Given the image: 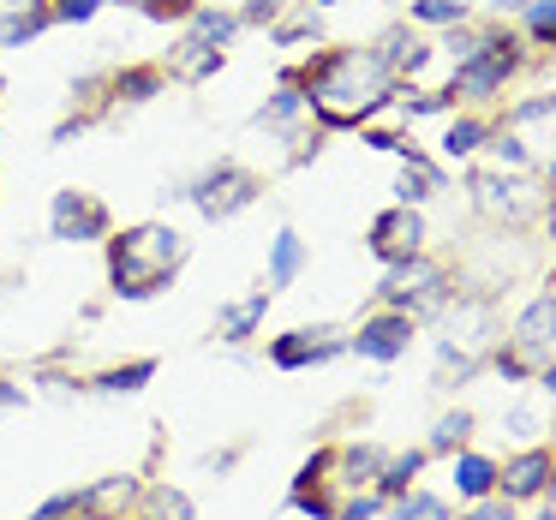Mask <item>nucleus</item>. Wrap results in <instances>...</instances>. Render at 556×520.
<instances>
[{
	"label": "nucleus",
	"instance_id": "f257e3e1",
	"mask_svg": "<svg viewBox=\"0 0 556 520\" xmlns=\"http://www.w3.org/2000/svg\"><path fill=\"white\" fill-rule=\"evenodd\" d=\"M293 85L305 90V109L329 132H353V126L365 132L395 102V78L383 73L377 49H324L293 73Z\"/></svg>",
	"mask_w": 556,
	"mask_h": 520
},
{
	"label": "nucleus",
	"instance_id": "f03ea898",
	"mask_svg": "<svg viewBox=\"0 0 556 520\" xmlns=\"http://www.w3.org/2000/svg\"><path fill=\"white\" fill-rule=\"evenodd\" d=\"M186 264V233L168 221H138V228L109 233V281L121 300H150L174 281Z\"/></svg>",
	"mask_w": 556,
	"mask_h": 520
},
{
	"label": "nucleus",
	"instance_id": "7ed1b4c3",
	"mask_svg": "<svg viewBox=\"0 0 556 520\" xmlns=\"http://www.w3.org/2000/svg\"><path fill=\"white\" fill-rule=\"evenodd\" d=\"M491 365L508 377V383H539L556 365V293H539L527 312L515 317V335L508 347L491 353Z\"/></svg>",
	"mask_w": 556,
	"mask_h": 520
},
{
	"label": "nucleus",
	"instance_id": "20e7f679",
	"mask_svg": "<svg viewBox=\"0 0 556 520\" xmlns=\"http://www.w3.org/2000/svg\"><path fill=\"white\" fill-rule=\"evenodd\" d=\"M520 66V42L508 37V30H484L479 54H467V61H455V78H448V97L455 102H491L496 90L515 78Z\"/></svg>",
	"mask_w": 556,
	"mask_h": 520
},
{
	"label": "nucleus",
	"instance_id": "39448f33",
	"mask_svg": "<svg viewBox=\"0 0 556 520\" xmlns=\"http://www.w3.org/2000/svg\"><path fill=\"white\" fill-rule=\"evenodd\" d=\"M377 300H383L389 312H407L413 324H419V312H443V305H448V276H443L437 257L413 252V257H401V264H389Z\"/></svg>",
	"mask_w": 556,
	"mask_h": 520
},
{
	"label": "nucleus",
	"instance_id": "423d86ee",
	"mask_svg": "<svg viewBox=\"0 0 556 520\" xmlns=\"http://www.w3.org/2000/svg\"><path fill=\"white\" fill-rule=\"evenodd\" d=\"M472 192V210L491 221H508V228H527V221L544 216V186L539 180H520V174H503V168H479L467 180Z\"/></svg>",
	"mask_w": 556,
	"mask_h": 520
},
{
	"label": "nucleus",
	"instance_id": "0eeeda50",
	"mask_svg": "<svg viewBox=\"0 0 556 520\" xmlns=\"http://www.w3.org/2000/svg\"><path fill=\"white\" fill-rule=\"evenodd\" d=\"M257 192H264V180H257L252 168H240V162H216L210 174H198V180L186 186V198H192V210L204 221H228V216H240V210H252Z\"/></svg>",
	"mask_w": 556,
	"mask_h": 520
},
{
	"label": "nucleus",
	"instance_id": "6e6552de",
	"mask_svg": "<svg viewBox=\"0 0 556 520\" xmlns=\"http://www.w3.org/2000/svg\"><path fill=\"white\" fill-rule=\"evenodd\" d=\"M49 233H54V240H66V245H90V240H109V233H114V216H109V204H102L97 192L66 186V192H54Z\"/></svg>",
	"mask_w": 556,
	"mask_h": 520
},
{
	"label": "nucleus",
	"instance_id": "1a4fd4ad",
	"mask_svg": "<svg viewBox=\"0 0 556 520\" xmlns=\"http://www.w3.org/2000/svg\"><path fill=\"white\" fill-rule=\"evenodd\" d=\"M348 347L359 353V359H377V365L401 359V353L413 347V317L407 312H389V305H383V312H371L359 329H353Z\"/></svg>",
	"mask_w": 556,
	"mask_h": 520
},
{
	"label": "nucleus",
	"instance_id": "9d476101",
	"mask_svg": "<svg viewBox=\"0 0 556 520\" xmlns=\"http://www.w3.org/2000/svg\"><path fill=\"white\" fill-rule=\"evenodd\" d=\"M336 353H348V335H341V329H288V335L269 341V365H276V371L329 365Z\"/></svg>",
	"mask_w": 556,
	"mask_h": 520
},
{
	"label": "nucleus",
	"instance_id": "9b49d317",
	"mask_svg": "<svg viewBox=\"0 0 556 520\" xmlns=\"http://www.w3.org/2000/svg\"><path fill=\"white\" fill-rule=\"evenodd\" d=\"M371 252L383 257V264H401V257L425 252V216L413 204L383 210V216L371 221Z\"/></svg>",
	"mask_w": 556,
	"mask_h": 520
},
{
	"label": "nucleus",
	"instance_id": "f8f14e48",
	"mask_svg": "<svg viewBox=\"0 0 556 520\" xmlns=\"http://www.w3.org/2000/svg\"><path fill=\"white\" fill-rule=\"evenodd\" d=\"M551 472H556V455H551V448H520L508 467H496V479H503V496H508V503H520V496H544Z\"/></svg>",
	"mask_w": 556,
	"mask_h": 520
},
{
	"label": "nucleus",
	"instance_id": "ddd939ff",
	"mask_svg": "<svg viewBox=\"0 0 556 520\" xmlns=\"http://www.w3.org/2000/svg\"><path fill=\"white\" fill-rule=\"evenodd\" d=\"M377 61H383V73L401 85V78H419V73H425V61H431V42H425L419 30L395 25V30H383V42H377Z\"/></svg>",
	"mask_w": 556,
	"mask_h": 520
},
{
	"label": "nucleus",
	"instance_id": "4468645a",
	"mask_svg": "<svg viewBox=\"0 0 556 520\" xmlns=\"http://www.w3.org/2000/svg\"><path fill=\"white\" fill-rule=\"evenodd\" d=\"M222 66H228V54H222L216 42L186 37L180 49H168V73H162V78H180V85H204V78H216Z\"/></svg>",
	"mask_w": 556,
	"mask_h": 520
},
{
	"label": "nucleus",
	"instance_id": "2eb2a0df",
	"mask_svg": "<svg viewBox=\"0 0 556 520\" xmlns=\"http://www.w3.org/2000/svg\"><path fill=\"white\" fill-rule=\"evenodd\" d=\"M138 496H144V491H138L132 472H114V479L97 484V491H78V515H85V520H109V515H126Z\"/></svg>",
	"mask_w": 556,
	"mask_h": 520
},
{
	"label": "nucleus",
	"instance_id": "dca6fc26",
	"mask_svg": "<svg viewBox=\"0 0 556 520\" xmlns=\"http://www.w3.org/2000/svg\"><path fill=\"white\" fill-rule=\"evenodd\" d=\"M269 300H276V293L257 288V293H245V300L222 305V312H216V335L222 341H252L257 324H264V312H269Z\"/></svg>",
	"mask_w": 556,
	"mask_h": 520
},
{
	"label": "nucleus",
	"instance_id": "f3484780",
	"mask_svg": "<svg viewBox=\"0 0 556 520\" xmlns=\"http://www.w3.org/2000/svg\"><path fill=\"white\" fill-rule=\"evenodd\" d=\"M102 90H109L114 109H121V102H126V109H138V102H150L162 90V66H121V73H109V85H102Z\"/></svg>",
	"mask_w": 556,
	"mask_h": 520
},
{
	"label": "nucleus",
	"instance_id": "a211bd4d",
	"mask_svg": "<svg viewBox=\"0 0 556 520\" xmlns=\"http://www.w3.org/2000/svg\"><path fill=\"white\" fill-rule=\"evenodd\" d=\"M401 162H407V168H401V186H395V192H401V204H413V210H419L425 198H437V192H443V168H437L431 156L407 150Z\"/></svg>",
	"mask_w": 556,
	"mask_h": 520
},
{
	"label": "nucleus",
	"instance_id": "6ab92c4d",
	"mask_svg": "<svg viewBox=\"0 0 556 520\" xmlns=\"http://www.w3.org/2000/svg\"><path fill=\"white\" fill-rule=\"evenodd\" d=\"M300 269H305V240L293 228H281L276 240H269V293L293 288V281H300Z\"/></svg>",
	"mask_w": 556,
	"mask_h": 520
},
{
	"label": "nucleus",
	"instance_id": "aec40b11",
	"mask_svg": "<svg viewBox=\"0 0 556 520\" xmlns=\"http://www.w3.org/2000/svg\"><path fill=\"white\" fill-rule=\"evenodd\" d=\"M300 114H305V90L293 85V78H281V90L257 109V126H269V132H293L300 126Z\"/></svg>",
	"mask_w": 556,
	"mask_h": 520
},
{
	"label": "nucleus",
	"instance_id": "412c9836",
	"mask_svg": "<svg viewBox=\"0 0 556 520\" xmlns=\"http://www.w3.org/2000/svg\"><path fill=\"white\" fill-rule=\"evenodd\" d=\"M455 491L467 496V503L491 496V491H496V460H491V455H460V460H455Z\"/></svg>",
	"mask_w": 556,
	"mask_h": 520
},
{
	"label": "nucleus",
	"instance_id": "4be33fe9",
	"mask_svg": "<svg viewBox=\"0 0 556 520\" xmlns=\"http://www.w3.org/2000/svg\"><path fill=\"white\" fill-rule=\"evenodd\" d=\"M472 371H479V353L460 341H437V389H460Z\"/></svg>",
	"mask_w": 556,
	"mask_h": 520
},
{
	"label": "nucleus",
	"instance_id": "5701e85b",
	"mask_svg": "<svg viewBox=\"0 0 556 520\" xmlns=\"http://www.w3.org/2000/svg\"><path fill=\"white\" fill-rule=\"evenodd\" d=\"M419 467H425V448H407V455L383 460V472H377V496H383V503H395L401 491H413V479H419Z\"/></svg>",
	"mask_w": 556,
	"mask_h": 520
},
{
	"label": "nucleus",
	"instance_id": "b1692460",
	"mask_svg": "<svg viewBox=\"0 0 556 520\" xmlns=\"http://www.w3.org/2000/svg\"><path fill=\"white\" fill-rule=\"evenodd\" d=\"M186 25H192L198 42H216V49H228V42L240 37V18H233V13H216V7H192V18H186Z\"/></svg>",
	"mask_w": 556,
	"mask_h": 520
},
{
	"label": "nucleus",
	"instance_id": "393cba45",
	"mask_svg": "<svg viewBox=\"0 0 556 520\" xmlns=\"http://www.w3.org/2000/svg\"><path fill=\"white\" fill-rule=\"evenodd\" d=\"M484 138H491V121H472V114H460V121H448V132H443V156L460 162V156H472Z\"/></svg>",
	"mask_w": 556,
	"mask_h": 520
},
{
	"label": "nucleus",
	"instance_id": "a878e982",
	"mask_svg": "<svg viewBox=\"0 0 556 520\" xmlns=\"http://www.w3.org/2000/svg\"><path fill=\"white\" fill-rule=\"evenodd\" d=\"M150 377H156V359H132V365H114V371H102L90 389H102V395H132V389H144Z\"/></svg>",
	"mask_w": 556,
	"mask_h": 520
},
{
	"label": "nucleus",
	"instance_id": "bb28decb",
	"mask_svg": "<svg viewBox=\"0 0 556 520\" xmlns=\"http://www.w3.org/2000/svg\"><path fill=\"white\" fill-rule=\"evenodd\" d=\"M389 520H448V503H443V496H431V491H401Z\"/></svg>",
	"mask_w": 556,
	"mask_h": 520
},
{
	"label": "nucleus",
	"instance_id": "cd10ccee",
	"mask_svg": "<svg viewBox=\"0 0 556 520\" xmlns=\"http://www.w3.org/2000/svg\"><path fill=\"white\" fill-rule=\"evenodd\" d=\"M413 18H419V25H467L472 18V7L467 0H413Z\"/></svg>",
	"mask_w": 556,
	"mask_h": 520
},
{
	"label": "nucleus",
	"instance_id": "c85d7f7f",
	"mask_svg": "<svg viewBox=\"0 0 556 520\" xmlns=\"http://www.w3.org/2000/svg\"><path fill=\"white\" fill-rule=\"evenodd\" d=\"M467 431H472V413H443L437 419V431H431V455H455L460 443H467Z\"/></svg>",
	"mask_w": 556,
	"mask_h": 520
},
{
	"label": "nucleus",
	"instance_id": "c756f323",
	"mask_svg": "<svg viewBox=\"0 0 556 520\" xmlns=\"http://www.w3.org/2000/svg\"><path fill=\"white\" fill-rule=\"evenodd\" d=\"M520 13H527V37L539 42V49H551L556 42V0H527Z\"/></svg>",
	"mask_w": 556,
	"mask_h": 520
},
{
	"label": "nucleus",
	"instance_id": "7c9ffc66",
	"mask_svg": "<svg viewBox=\"0 0 556 520\" xmlns=\"http://www.w3.org/2000/svg\"><path fill=\"white\" fill-rule=\"evenodd\" d=\"M150 520H192V503H186V491H168V484H156V491L144 496Z\"/></svg>",
	"mask_w": 556,
	"mask_h": 520
},
{
	"label": "nucleus",
	"instance_id": "2f4dec72",
	"mask_svg": "<svg viewBox=\"0 0 556 520\" xmlns=\"http://www.w3.org/2000/svg\"><path fill=\"white\" fill-rule=\"evenodd\" d=\"M132 7H138L144 18H156V25H186L198 0H132Z\"/></svg>",
	"mask_w": 556,
	"mask_h": 520
},
{
	"label": "nucleus",
	"instance_id": "473e14b6",
	"mask_svg": "<svg viewBox=\"0 0 556 520\" xmlns=\"http://www.w3.org/2000/svg\"><path fill=\"white\" fill-rule=\"evenodd\" d=\"M49 13L54 25H85V18L102 13V0H49Z\"/></svg>",
	"mask_w": 556,
	"mask_h": 520
},
{
	"label": "nucleus",
	"instance_id": "72a5a7b5",
	"mask_svg": "<svg viewBox=\"0 0 556 520\" xmlns=\"http://www.w3.org/2000/svg\"><path fill=\"white\" fill-rule=\"evenodd\" d=\"M377 515H383V496H371V491L348 496V503L336 508V520H377Z\"/></svg>",
	"mask_w": 556,
	"mask_h": 520
},
{
	"label": "nucleus",
	"instance_id": "f704fd0d",
	"mask_svg": "<svg viewBox=\"0 0 556 520\" xmlns=\"http://www.w3.org/2000/svg\"><path fill=\"white\" fill-rule=\"evenodd\" d=\"M460 520H515V503H508V496H479V503H472L467 508V515H460Z\"/></svg>",
	"mask_w": 556,
	"mask_h": 520
},
{
	"label": "nucleus",
	"instance_id": "c9c22d12",
	"mask_svg": "<svg viewBox=\"0 0 556 520\" xmlns=\"http://www.w3.org/2000/svg\"><path fill=\"white\" fill-rule=\"evenodd\" d=\"M305 37H317V13H300V18H288V25L276 30L281 49H288V42H305Z\"/></svg>",
	"mask_w": 556,
	"mask_h": 520
},
{
	"label": "nucleus",
	"instance_id": "e433bc0d",
	"mask_svg": "<svg viewBox=\"0 0 556 520\" xmlns=\"http://www.w3.org/2000/svg\"><path fill=\"white\" fill-rule=\"evenodd\" d=\"M515 126H539V121H551V97H532V102H520L515 114H508Z\"/></svg>",
	"mask_w": 556,
	"mask_h": 520
},
{
	"label": "nucleus",
	"instance_id": "4c0bfd02",
	"mask_svg": "<svg viewBox=\"0 0 556 520\" xmlns=\"http://www.w3.org/2000/svg\"><path fill=\"white\" fill-rule=\"evenodd\" d=\"M240 25H269V18H281V0H252L245 13H233Z\"/></svg>",
	"mask_w": 556,
	"mask_h": 520
},
{
	"label": "nucleus",
	"instance_id": "58836bf2",
	"mask_svg": "<svg viewBox=\"0 0 556 520\" xmlns=\"http://www.w3.org/2000/svg\"><path fill=\"white\" fill-rule=\"evenodd\" d=\"M365 144H371V150H395V156H407L413 138H401V132H365Z\"/></svg>",
	"mask_w": 556,
	"mask_h": 520
},
{
	"label": "nucleus",
	"instance_id": "ea45409f",
	"mask_svg": "<svg viewBox=\"0 0 556 520\" xmlns=\"http://www.w3.org/2000/svg\"><path fill=\"white\" fill-rule=\"evenodd\" d=\"M508 431H515V436H532V431H539V413H532V407H515V413H508Z\"/></svg>",
	"mask_w": 556,
	"mask_h": 520
},
{
	"label": "nucleus",
	"instance_id": "a19ab883",
	"mask_svg": "<svg viewBox=\"0 0 556 520\" xmlns=\"http://www.w3.org/2000/svg\"><path fill=\"white\" fill-rule=\"evenodd\" d=\"M13 407H25V389H18V383H7V377H0V413H13Z\"/></svg>",
	"mask_w": 556,
	"mask_h": 520
},
{
	"label": "nucleus",
	"instance_id": "79ce46f5",
	"mask_svg": "<svg viewBox=\"0 0 556 520\" xmlns=\"http://www.w3.org/2000/svg\"><path fill=\"white\" fill-rule=\"evenodd\" d=\"M520 7H527V0H496V13H520Z\"/></svg>",
	"mask_w": 556,
	"mask_h": 520
},
{
	"label": "nucleus",
	"instance_id": "37998d69",
	"mask_svg": "<svg viewBox=\"0 0 556 520\" xmlns=\"http://www.w3.org/2000/svg\"><path fill=\"white\" fill-rule=\"evenodd\" d=\"M539 520H556V508H544V515H539Z\"/></svg>",
	"mask_w": 556,
	"mask_h": 520
},
{
	"label": "nucleus",
	"instance_id": "c03bdc74",
	"mask_svg": "<svg viewBox=\"0 0 556 520\" xmlns=\"http://www.w3.org/2000/svg\"><path fill=\"white\" fill-rule=\"evenodd\" d=\"M312 7H336V0H312Z\"/></svg>",
	"mask_w": 556,
	"mask_h": 520
},
{
	"label": "nucleus",
	"instance_id": "a18cd8bd",
	"mask_svg": "<svg viewBox=\"0 0 556 520\" xmlns=\"http://www.w3.org/2000/svg\"><path fill=\"white\" fill-rule=\"evenodd\" d=\"M0 97H7V85H0Z\"/></svg>",
	"mask_w": 556,
	"mask_h": 520
}]
</instances>
